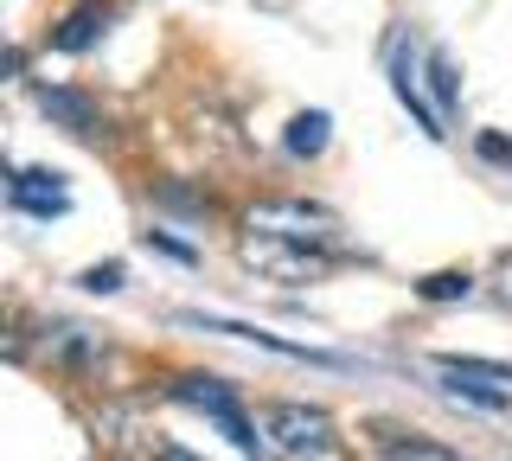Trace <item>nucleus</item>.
Here are the masks:
<instances>
[{"mask_svg": "<svg viewBox=\"0 0 512 461\" xmlns=\"http://www.w3.org/2000/svg\"><path fill=\"white\" fill-rule=\"evenodd\" d=\"M244 237L301 250V257H327V263L346 257V225H340V212L320 205V199H256L244 212Z\"/></svg>", "mask_w": 512, "mask_h": 461, "instance_id": "obj_1", "label": "nucleus"}, {"mask_svg": "<svg viewBox=\"0 0 512 461\" xmlns=\"http://www.w3.org/2000/svg\"><path fill=\"white\" fill-rule=\"evenodd\" d=\"M256 429H263V455L276 461H327L333 442H340L320 404H263Z\"/></svg>", "mask_w": 512, "mask_h": 461, "instance_id": "obj_2", "label": "nucleus"}, {"mask_svg": "<svg viewBox=\"0 0 512 461\" xmlns=\"http://www.w3.org/2000/svg\"><path fill=\"white\" fill-rule=\"evenodd\" d=\"M173 397H180V404H192V410H205V417H212L244 455H263V429L244 417V404L231 397V385H218V378H180V385H173Z\"/></svg>", "mask_w": 512, "mask_h": 461, "instance_id": "obj_3", "label": "nucleus"}, {"mask_svg": "<svg viewBox=\"0 0 512 461\" xmlns=\"http://www.w3.org/2000/svg\"><path fill=\"white\" fill-rule=\"evenodd\" d=\"M7 199H13V212H26V218H64L71 212V186H64V173H52V167H20L13 186H7Z\"/></svg>", "mask_w": 512, "mask_h": 461, "instance_id": "obj_4", "label": "nucleus"}, {"mask_svg": "<svg viewBox=\"0 0 512 461\" xmlns=\"http://www.w3.org/2000/svg\"><path fill=\"white\" fill-rule=\"evenodd\" d=\"M192 327H205V333H231V340H244V346H263V353H282V359H308V365H346L340 353H320V346H301V340H282V333H269V327H250V321H218V314H186Z\"/></svg>", "mask_w": 512, "mask_h": 461, "instance_id": "obj_5", "label": "nucleus"}, {"mask_svg": "<svg viewBox=\"0 0 512 461\" xmlns=\"http://www.w3.org/2000/svg\"><path fill=\"white\" fill-rule=\"evenodd\" d=\"M244 263L250 269H263V276H276V282H314V276H327V257H301V250H282V244H263V237H244Z\"/></svg>", "mask_w": 512, "mask_h": 461, "instance_id": "obj_6", "label": "nucleus"}, {"mask_svg": "<svg viewBox=\"0 0 512 461\" xmlns=\"http://www.w3.org/2000/svg\"><path fill=\"white\" fill-rule=\"evenodd\" d=\"M45 353H52L64 372H96V365L109 359V346L96 340L90 327H71V321H58V327H45Z\"/></svg>", "mask_w": 512, "mask_h": 461, "instance_id": "obj_7", "label": "nucleus"}, {"mask_svg": "<svg viewBox=\"0 0 512 461\" xmlns=\"http://www.w3.org/2000/svg\"><path fill=\"white\" fill-rule=\"evenodd\" d=\"M391 90H397V103L416 116V129H423L429 141L448 135V129H442V109L423 97V84H416V71H410V58H404V39H397V52H391Z\"/></svg>", "mask_w": 512, "mask_h": 461, "instance_id": "obj_8", "label": "nucleus"}, {"mask_svg": "<svg viewBox=\"0 0 512 461\" xmlns=\"http://www.w3.org/2000/svg\"><path fill=\"white\" fill-rule=\"evenodd\" d=\"M39 109L52 122H64L71 135H84V141H96L103 135V116H96V103L84 97V90H58V84H39Z\"/></svg>", "mask_w": 512, "mask_h": 461, "instance_id": "obj_9", "label": "nucleus"}, {"mask_svg": "<svg viewBox=\"0 0 512 461\" xmlns=\"http://www.w3.org/2000/svg\"><path fill=\"white\" fill-rule=\"evenodd\" d=\"M103 33H109V0H84L52 26V52H90Z\"/></svg>", "mask_w": 512, "mask_h": 461, "instance_id": "obj_10", "label": "nucleus"}, {"mask_svg": "<svg viewBox=\"0 0 512 461\" xmlns=\"http://www.w3.org/2000/svg\"><path fill=\"white\" fill-rule=\"evenodd\" d=\"M378 455L384 461H461L455 449L429 442L423 429H391V423H378Z\"/></svg>", "mask_w": 512, "mask_h": 461, "instance_id": "obj_11", "label": "nucleus"}, {"mask_svg": "<svg viewBox=\"0 0 512 461\" xmlns=\"http://www.w3.org/2000/svg\"><path fill=\"white\" fill-rule=\"evenodd\" d=\"M327 129H333V116L327 109H301L295 122H288V154H295V161H314V154H327Z\"/></svg>", "mask_w": 512, "mask_h": 461, "instance_id": "obj_12", "label": "nucleus"}, {"mask_svg": "<svg viewBox=\"0 0 512 461\" xmlns=\"http://www.w3.org/2000/svg\"><path fill=\"white\" fill-rule=\"evenodd\" d=\"M436 372L448 378H474V385H493V391H512V365H493V359H461V353H442Z\"/></svg>", "mask_w": 512, "mask_h": 461, "instance_id": "obj_13", "label": "nucleus"}, {"mask_svg": "<svg viewBox=\"0 0 512 461\" xmlns=\"http://www.w3.org/2000/svg\"><path fill=\"white\" fill-rule=\"evenodd\" d=\"M429 90H436V109H442V122L461 109V71H455V58L448 52H429Z\"/></svg>", "mask_w": 512, "mask_h": 461, "instance_id": "obj_14", "label": "nucleus"}, {"mask_svg": "<svg viewBox=\"0 0 512 461\" xmlns=\"http://www.w3.org/2000/svg\"><path fill=\"white\" fill-rule=\"evenodd\" d=\"M416 289H423V301H468L474 276H468V269H436V276H423Z\"/></svg>", "mask_w": 512, "mask_h": 461, "instance_id": "obj_15", "label": "nucleus"}, {"mask_svg": "<svg viewBox=\"0 0 512 461\" xmlns=\"http://www.w3.org/2000/svg\"><path fill=\"white\" fill-rule=\"evenodd\" d=\"M448 378V372H442ZM448 397H461V404H474V410H512V391H493V385H474V378H448L442 385Z\"/></svg>", "mask_w": 512, "mask_h": 461, "instance_id": "obj_16", "label": "nucleus"}, {"mask_svg": "<svg viewBox=\"0 0 512 461\" xmlns=\"http://www.w3.org/2000/svg\"><path fill=\"white\" fill-rule=\"evenodd\" d=\"M77 282H84L90 295H116V289H122V263H96V269H84Z\"/></svg>", "mask_w": 512, "mask_h": 461, "instance_id": "obj_17", "label": "nucleus"}, {"mask_svg": "<svg viewBox=\"0 0 512 461\" xmlns=\"http://www.w3.org/2000/svg\"><path fill=\"white\" fill-rule=\"evenodd\" d=\"M148 244H154V250H167L173 263H192V244H180V237H167V231H148Z\"/></svg>", "mask_w": 512, "mask_h": 461, "instance_id": "obj_18", "label": "nucleus"}, {"mask_svg": "<svg viewBox=\"0 0 512 461\" xmlns=\"http://www.w3.org/2000/svg\"><path fill=\"white\" fill-rule=\"evenodd\" d=\"M480 154H487V161H512V148H506L500 135H480Z\"/></svg>", "mask_w": 512, "mask_h": 461, "instance_id": "obj_19", "label": "nucleus"}]
</instances>
